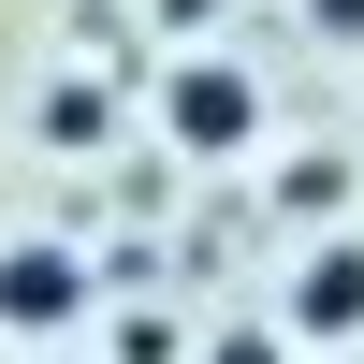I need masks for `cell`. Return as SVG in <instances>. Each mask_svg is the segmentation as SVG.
I'll list each match as a JSON object with an SVG mask.
<instances>
[{"instance_id": "obj_1", "label": "cell", "mask_w": 364, "mask_h": 364, "mask_svg": "<svg viewBox=\"0 0 364 364\" xmlns=\"http://www.w3.org/2000/svg\"><path fill=\"white\" fill-rule=\"evenodd\" d=\"M161 132L190 146V161H233V146L262 132V87L233 73V58H175L161 73Z\"/></svg>"}, {"instance_id": "obj_2", "label": "cell", "mask_w": 364, "mask_h": 364, "mask_svg": "<svg viewBox=\"0 0 364 364\" xmlns=\"http://www.w3.org/2000/svg\"><path fill=\"white\" fill-rule=\"evenodd\" d=\"M58 321H87V262L58 248V233L0 248V336H58Z\"/></svg>"}, {"instance_id": "obj_3", "label": "cell", "mask_w": 364, "mask_h": 364, "mask_svg": "<svg viewBox=\"0 0 364 364\" xmlns=\"http://www.w3.org/2000/svg\"><path fill=\"white\" fill-rule=\"evenodd\" d=\"M291 336H321V350L364 336V248H350V233H336V248H306V277H291Z\"/></svg>"}, {"instance_id": "obj_4", "label": "cell", "mask_w": 364, "mask_h": 364, "mask_svg": "<svg viewBox=\"0 0 364 364\" xmlns=\"http://www.w3.org/2000/svg\"><path fill=\"white\" fill-rule=\"evenodd\" d=\"M44 146H102V87H44Z\"/></svg>"}, {"instance_id": "obj_5", "label": "cell", "mask_w": 364, "mask_h": 364, "mask_svg": "<svg viewBox=\"0 0 364 364\" xmlns=\"http://www.w3.org/2000/svg\"><path fill=\"white\" fill-rule=\"evenodd\" d=\"M306 29L321 44H364V0H306Z\"/></svg>"}, {"instance_id": "obj_6", "label": "cell", "mask_w": 364, "mask_h": 364, "mask_svg": "<svg viewBox=\"0 0 364 364\" xmlns=\"http://www.w3.org/2000/svg\"><path fill=\"white\" fill-rule=\"evenodd\" d=\"M204 364H291V350H277V336H219Z\"/></svg>"}]
</instances>
